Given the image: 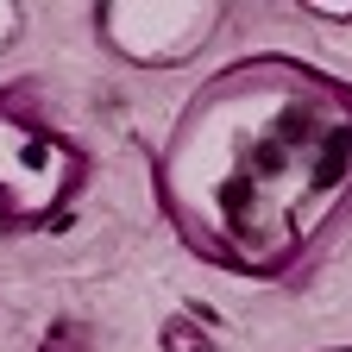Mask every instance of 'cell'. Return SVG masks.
<instances>
[{
	"instance_id": "6da1fadb",
	"label": "cell",
	"mask_w": 352,
	"mask_h": 352,
	"mask_svg": "<svg viewBox=\"0 0 352 352\" xmlns=\"http://www.w3.org/2000/svg\"><path fill=\"white\" fill-rule=\"evenodd\" d=\"M151 201L214 271L296 277L352 220V82L296 51L208 69L151 145Z\"/></svg>"
},
{
	"instance_id": "277c9868",
	"label": "cell",
	"mask_w": 352,
	"mask_h": 352,
	"mask_svg": "<svg viewBox=\"0 0 352 352\" xmlns=\"http://www.w3.org/2000/svg\"><path fill=\"white\" fill-rule=\"evenodd\" d=\"M315 352H352V346H315Z\"/></svg>"
},
{
	"instance_id": "3957f363",
	"label": "cell",
	"mask_w": 352,
	"mask_h": 352,
	"mask_svg": "<svg viewBox=\"0 0 352 352\" xmlns=\"http://www.w3.org/2000/svg\"><path fill=\"white\" fill-rule=\"evenodd\" d=\"M220 19L227 13L214 0H201V7L195 0H183V7H164V0H151V7H95V38L139 69H176L220 32Z\"/></svg>"
},
{
	"instance_id": "7a4b0ae2",
	"label": "cell",
	"mask_w": 352,
	"mask_h": 352,
	"mask_svg": "<svg viewBox=\"0 0 352 352\" xmlns=\"http://www.w3.org/2000/svg\"><path fill=\"white\" fill-rule=\"evenodd\" d=\"M88 189L82 139L44 107L38 82H0V214L44 227Z\"/></svg>"
}]
</instances>
